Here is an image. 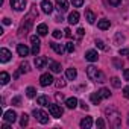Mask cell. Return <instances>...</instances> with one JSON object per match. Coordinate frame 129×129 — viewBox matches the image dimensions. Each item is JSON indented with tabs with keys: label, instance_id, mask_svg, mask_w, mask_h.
Here are the masks:
<instances>
[{
	"label": "cell",
	"instance_id": "cell-6",
	"mask_svg": "<svg viewBox=\"0 0 129 129\" xmlns=\"http://www.w3.org/2000/svg\"><path fill=\"white\" fill-rule=\"evenodd\" d=\"M53 76L50 75V73H44V75H41V78H40V84H41V87H49V85H52L53 84Z\"/></svg>",
	"mask_w": 129,
	"mask_h": 129
},
{
	"label": "cell",
	"instance_id": "cell-34",
	"mask_svg": "<svg viewBox=\"0 0 129 129\" xmlns=\"http://www.w3.org/2000/svg\"><path fill=\"white\" fill-rule=\"evenodd\" d=\"M20 72H21V73H27V72H29V64H27V62H23L21 66H20Z\"/></svg>",
	"mask_w": 129,
	"mask_h": 129
},
{
	"label": "cell",
	"instance_id": "cell-11",
	"mask_svg": "<svg viewBox=\"0 0 129 129\" xmlns=\"http://www.w3.org/2000/svg\"><path fill=\"white\" fill-rule=\"evenodd\" d=\"M11 56H12V53L8 50V49H0V61L2 62H8L9 59H11Z\"/></svg>",
	"mask_w": 129,
	"mask_h": 129
},
{
	"label": "cell",
	"instance_id": "cell-49",
	"mask_svg": "<svg viewBox=\"0 0 129 129\" xmlns=\"http://www.w3.org/2000/svg\"><path fill=\"white\" fill-rule=\"evenodd\" d=\"M3 24H6V26L11 24V20H9V18H3Z\"/></svg>",
	"mask_w": 129,
	"mask_h": 129
},
{
	"label": "cell",
	"instance_id": "cell-40",
	"mask_svg": "<svg viewBox=\"0 0 129 129\" xmlns=\"http://www.w3.org/2000/svg\"><path fill=\"white\" fill-rule=\"evenodd\" d=\"M56 87H58V88H64V87H66V81H62V79H59V81L56 82Z\"/></svg>",
	"mask_w": 129,
	"mask_h": 129
},
{
	"label": "cell",
	"instance_id": "cell-2",
	"mask_svg": "<svg viewBox=\"0 0 129 129\" xmlns=\"http://www.w3.org/2000/svg\"><path fill=\"white\" fill-rule=\"evenodd\" d=\"M105 114L108 115V118H109V124H111V126H114V127H118V126H120V123H121V117H120V114H118L117 109H114V108H108V109L105 111Z\"/></svg>",
	"mask_w": 129,
	"mask_h": 129
},
{
	"label": "cell",
	"instance_id": "cell-44",
	"mask_svg": "<svg viewBox=\"0 0 129 129\" xmlns=\"http://www.w3.org/2000/svg\"><path fill=\"white\" fill-rule=\"evenodd\" d=\"M114 66H115L117 69H121V66H123V62H120L118 59H114Z\"/></svg>",
	"mask_w": 129,
	"mask_h": 129
},
{
	"label": "cell",
	"instance_id": "cell-42",
	"mask_svg": "<svg viewBox=\"0 0 129 129\" xmlns=\"http://www.w3.org/2000/svg\"><path fill=\"white\" fill-rule=\"evenodd\" d=\"M20 102H21V97L20 96H17V97L12 99V105H20Z\"/></svg>",
	"mask_w": 129,
	"mask_h": 129
},
{
	"label": "cell",
	"instance_id": "cell-36",
	"mask_svg": "<svg viewBox=\"0 0 129 129\" xmlns=\"http://www.w3.org/2000/svg\"><path fill=\"white\" fill-rule=\"evenodd\" d=\"M72 5H73L75 8H81V6L84 5V0H72Z\"/></svg>",
	"mask_w": 129,
	"mask_h": 129
},
{
	"label": "cell",
	"instance_id": "cell-30",
	"mask_svg": "<svg viewBox=\"0 0 129 129\" xmlns=\"http://www.w3.org/2000/svg\"><path fill=\"white\" fill-rule=\"evenodd\" d=\"M111 84H112V87H115V88H120V87H121V82H120L118 78H111Z\"/></svg>",
	"mask_w": 129,
	"mask_h": 129
},
{
	"label": "cell",
	"instance_id": "cell-46",
	"mask_svg": "<svg viewBox=\"0 0 129 129\" xmlns=\"http://www.w3.org/2000/svg\"><path fill=\"white\" fill-rule=\"evenodd\" d=\"M64 32H66V37H67V38H72V30H70L69 27H67L66 30H64Z\"/></svg>",
	"mask_w": 129,
	"mask_h": 129
},
{
	"label": "cell",
	"instance_id": "cell-47",
	"mask_svg": "<svg viewBox=\"0 0 129 129\" xmlns=\"http://www.w3.org/2000/svg\"><path fill=\"white\" fill-rule=\"evenodd\" d=\"M79 105H81V108H82V109H85V111L88 109V105H87L85 102H79Z\"/></svg>",
	"mask_w": 129,
	"mask_h": 129
},
{
	"label": "cell",
	"instance_id": "cell-52",
	"mask_svg": "<svg viewBox=\"0 0 129 129\" xmlns=\"http://www.w3.org/2000/svg\"><path fill=\"white\" fill-rule=\"evenodd\" d=\"M127 55H129V49H127Z\"/></svg>",
	"mask_w": 129,
	"mask_h": 129
},
{
	"label": "cell",
	"instance_id": "cell-7",
	"mask_svg": "<svg viewBox=\"0 0 129 129\" xmlns=\"http://www.w3.org/2000/svg\"><path fill=\"white\" fill-rule=\"evenodd\" d=\"M11 6L15 11H24V8H26V0H11Z\"/></svg>",
	"mask_w": 129,
	"mask_h": 129
},
{
	"label": "cell",
	"instance_id": "cell-33",
	"mask_svg": "<svg viewBox=\"0 0 129 129\" xmlns=\"http://www.w3.org/2000/svg\"><path fill=\"white\" fill-rule=\"evenodd\" d=\"M52 35H53V38H55V40H59V38H62V35H64V34H62L59 29H55Z\"/></svg>",
	"mask_w": 129,
	"mask_h": 129
},
{
	"label": "cell",
	"instance_id": "cell-43",
	"mask_svg": "<svg viewBox=\"0 0 129 129\" xmlns=\"http://www.w3.org/2000/svg\"><path fill=\"white\" fill-rule=\"evenodd\" d=\"M123 96H124V97H126V99H129V85H127V87H124V88H123Z\"/></svg>",
	"mask_w": 129,
	"mask_h": 129
},
{
	"label": "cell",
	"instance_id": "cell-17",
	"mask_svg": "<svg viewBox=\"0 0 129 129\" xmlns=\"http://www.w3.org/2000/svg\"><path fill=\"white\" fill-rule=\"evenodd\" d=\"M78 103H79V100H78L76 97H69V99L66 100V105H67L69 109H75V108L78 106Z\"/></svg>",
	"mask_w": 129,
	"mask_h": 129
},
{
	"label": "cell",
	"instance_id": "cell-35",
	"mask_svg": "<svg viewBox=\"0 0 129 129\" xmlns=\"http://www.w3.org/2000/svg\"><path fill=\"white\" fill-rule=\"evenodd\" d=\"M96 46H97L100 50H106V46H105V43H103L102 40H96Z\"/></svg>",
	"mask_w": 129,
	"mask_h": 129
},
{
	"label": "cell",
	"instance_id": "cell-26",
	"mask_svg": "<svg viewBox=\"0 0 129 129\" xmlns=\"http://www.w3.org/2000/svg\"><path fill=\"white\" fill-rule=\"evenodd\" d=\"M90 99H91V102H93L94 105H99V103L102 102V96L99 94V91H96V93H93Z\"/></svg>",
	"mask_w": 129,
	"mask_h": 129
},
{
	"label": "cell",
	"instance_id": "cell-32",
	"mask_svg": "<svg viewBox=\"0 0 129 129\" xmlns=\"http://www.w3.org/2000/svg\"><path fill=\"white\" fill-rule=\"evenodd\" d=\"M30 53H32L34 56H37V55L40 53V44H32V50H30Z\"/></svg>",
	"mask_w": 129,
	"mask_h": 129
},
{
	"label": "cell",
	"instance_id": "cell-28",
	"mask_svg": "<svg viewBox=\"0 0 129 129\" xmlns=\"http://www.w3.org/2000/svg\"><path fill=\"white\" fill-rule=\"evenodd\" d=\"M27 123H29V115L23 112V114H21V118H20V126L24 127V126H27Z\"/></svg>",
	"mask_w": 129,
	"mask_h": 129
},
{
	"label": "cell",
	"instance_id": "cell-4",
	"mask_svg": "<svg viewBox=\"0 0 129 129\" xmlns=\"http://www.w3.org/2000/svg\"><path fill=\"white\" fill-rule=\"evenodd\" d=\"M34 117L41 123V124H46V123H49V115H47V112H44V111H41V109H34Z\"/></svg>",
	"mask_w": 129,
	"mask_h": 129
},
{
	"label": "cell",
	"instance_id": "cell-45",
	"mask_svg": "<svg viewBox=\"0 0 129 129\" xmlns=\"http://www.w3.org/2000/svg\"><path fill=\"white\" fill-rule=\"evenodd\" d=\"M55 97H56V100H64V94L62 93H56Z\"/></svg>",
	"mask_w": 129,
	"mask_h": 129
},
{
	"label": "cell",
	"instance_id": "cell-48",
	"mask_svg": "<svg viewBox=\"0 0 129 129\" xmlns=\"http://www.w3.org/2000/svg\"><path fill=\"white\" fill-rule=\"evenodd\" d=\"M84 34H85V30H84L82 27H79V29H78V35H79V37H82Z\"/></svg>",
	"mask_w": 129,
	"mask_h": 129
},
{
	"label": "cell",
	"instance_id": "cell-41",
	"mask_svg": "<svg viewBox=\"0 0 129 129\" xmlns=\"http://www.w3.org/2000/svg\"><path fill=\"white\" fill-rule=\"evenodd\" d=\"M120 2H121V0H108V3H109V5H112V6H118V5H120Z\"/></svg>",
	"mask_w": 129,
	"mask_h": 129
},
{
	"label": "cell",
	"instance_id": "cell-21",
	"mask_svg": "<svg viewBox=\"0 0 129 129\" xmlns=\"http://www.w3.org/2000/svg\"><path fill=\"white\" fill-rule=\"evenodd\" d=\"M76 76H78V72H76V69H67V72H66V78L69 79V81H75L76 79Z\"/></svg>",
	"mask_w": 129,
	"mask_h": 129
},
{
	"label": "cell",
	"instance_id": "cell-37",
	"mask_svg": "<svg viewBox=\"0 0 129 129\" xmlns=\"http://www.w3.org/2000/svg\"><path fill=\"white\" fill-rule=\"evenodd\" d=\"M30 43L32 44H40V37L38 35H32L30 37Z\"/></svg>",
	"mask_w": 129,
	"mask_h": 129
},
{
	"label": "cell",
	"instance_id": "cell-22",
	"mask_svg": "<svg viewBox=\"0 0 129 129\" xmlns=\"http://www.w3.org/2000/svg\"><path fill=\"white\" fill-rule=\"evenodd\" d=\"M50 47L58 53V55H62L64 52H66V49H64V46L62 44H58V43H50Z\"/></svg>",
	"mask_w": 129,
	"mask_h": 129
},
{
	"label": "cell",
	"instance_id": "cell-50",
	"mask_svg": "<svg viewBox=\"0 0 129 129\" xmlns=\"http://www.w3.org/2000/svg\"><path fill=\"white\" fill-rule=\"evenodd\" d=\"M2 129H9V124H8V121H6V123L2 126Z\"/></svg>",
	"mask_w": 129,
	"mask_h": 129
},
{
	"label": "cell",
	"instance_id": "cell-16",
	"mask_svg": "<svg viewBox=\"0 0 129 129\" xmlns=\"http://www.w3.org/2000/svg\"><path fill=\"white\" fill-rule=\"evenodd\" d=\"M47 32H49V27H47V24H46V23H41V24H38V26H37V34H38L40 37L47 35Z\"/></svg>",
	"mask_w": 129,
	"mask_h": 129
},
{
	"label": "cell",
	"instance_id": "cell-1",
	"mask_svg": "<svg viewBox=\"0 0 129 129\" xmlns=\"http://www.w3.org/2000/svg\"><path fill=\"white\" fill-rule=\"evenodd\" d=\"M87 76H88L93 82H99V84H103V82H105V75H103L99 69H96L94 66H88V67H87Z\"/></svg>",
	"mask_w": 129,
	"mask_h": 129
},
{
	"label": "cell",
	"instance_id": "cell-15",
	"mask_svg": "<svg viewBox=\"0 0 129 129\" xmlns=\"http://www.w3.org/2000/svg\"><path fill=\"white\" fill-rule=\"evenodd\" d=\"M49 67H50V70H52V73H61V64L59 62H56V61H49Z\"/></svg>",
	"mask_w": 129,
	"mask_h": 129
},
{
	"label": "cell",
	"instance_id": "cell-18",
	"mask_svg": "<svg viewBox=\"0 0 129 129\" xmlns=\"http://www.w3.org/2000/svg\"><path fill=\"white\" fill-rule=\"evenodd\" d=\"M91 126H93V118L91 117H85V118L81 120V127L82 129H90Z\"/></svg>",
	"mask_w": 129,
	"mask_h": 129
},
{
	"label": "cell",
	"instance_id": "cell-39",
	"mask_svg": "<svg viewBox=\"0 0 129 129\" xmlns=\"http://www.w3.org/2000/svg\"><path fill=\"white\" fill-rule=\"evenodd\" d=\"M123 78H124V81L129 82V69H124L123 70Z\"/></svg>",
	"mask_w": 129,
	"mask_h": 129
},
{
	"label": "cell",
	"instance_id": "cell-9",
	"mask_svg": "<svg viewBox=\"0 0 129 129\" xmlns=\"http://www.w3.org/2000/svg\"><path fill=\"white\" fill-rule=\"evenodd\" d=\"M3 120L8 121V123H14V121L17 120V114H15V111H12V109L6 111V112L3 114Z\"/></svg>",
	"mask_w": 129,
	"mask_h": 129
},
{
	"label": "cell",
	"instance_id": "cell-3",
	"mask_svg": "<svg viewBox=\"0 0 129 129\" xmlns=\"http://www.w3.org/2000/svg\"><path fill=\"white\" fill-rule=\"evenodd\" d=\"M32 15L34 14H29L26 18H24V21L21 23V26H20V35H26L29 30H30V27H32V23H34V20H32Z\"/></svg>",
	"mask_w": 129,
	"mask_h": 129
},
{
	"label": "cell",
	"instance_id": "cell-5",
	"mask_svg": "<svg viewBox=\"0 0 129 129\" xmlns=\"http://www.w3.org/2000/svg\"><path fill=\"white\" fill-rule=\"evenodd\" d=\"M47 108H49L50 115H52V117H55V118H59V117L64 114V109L61 108V105H52V103H50Z\"/></svg>",
	"mask_w": 129,
	"mask_h": 129
},
{
	"label": "cell",
	"instance_id": "cell-12",
	"mask_svg": "<svg viewBox=\"0 0 129 129\" xmlns=\"http://www.w3.org/2000/svg\"><path fill=\"white\" fill-rule=\"evenodd\" d=\"M41 9H43L44 14H50L53 11V5L49 2V0H43V2H41Z\"/></svg>",
	"mask_w": 129,
	"mask_h": 129
},
{
	"label": "cell",
	"instance_id": "cell-27",
	"mask_svg": "<svg viewBox=\"0 0 129 129\" xmlns=\"http://www.w3.org/2000/svg\"><path fill=\"white\" fill-rule=\"evenodd\" d=\"M26 96H27L29 99L35 97V96H37V90H35L34 87H27V88H26Z\"/></svg>",
	"mask_w": 129,
	"mask_h": 129
},
{
	"label": "cell",
	"instance_id": "cell-25",
	"mask_svg": "<svg viewBox=\"0 0 129 129\" xmlns=\"http://www.w3.org/2000/svg\"><path fill=\"white\" fill-rule=\"evenodd\" d=\"M9 81H11V78H9V75H8L6 72H2V73H0V84H2V85H6Z\"/></svg>",
	"mask_w": 129,
	"mask_h": 129
},
{
	"label": "cell",
	"instance_id": "cell-19",
	"mask_svg": "<svg viewBox=\"0 0 129 129\" xmlns=\"http://www.w3.org/2000/svg\"><path fill=\"white\" fill-rule=\"evenodd\" d=\"M78 21H79V12H78V11L70 12V15H69V23H70V24H78Z\"/></svg>",
	"mask_w": 129,
	"mask_h": 129
},
{
	"label": "cell",
	"instance_id": "cell-38",
	"mask_svg": "<svg viewBox=\"0 0 129 129\" xmlns=\"http://www.w3.org/2000/svg\"><path fill=\"white\" fill-rule=\"evenodd\" d=\"M96 126H97V127H100V129H103V127H105V121H103L102 118H97V121H96Z\"/></svg>",
	"mask_w": 129,
	"mask_h": 129
},
{
	"label": "cell",
	"instance_id": "cell-23",
	"mask_svg": "<svg viewBox=\"0 0 129 129\" xmlns=\"http://www.w3.org/2000/svg\"><path fill=\"white\" fill-rule=\"evenodd\" d=\"M85 20H87L90 24H93V23L96 21V15H94V12L90 11V9H87V11H85Z\"/></svg>",
	"mask_w": 129,
	"mask_h": 129
},
{
	"label": "cell",
	"instance_id": "cell-20",
	"mask_svg": "<svg viewBox=\"0 0 129 129\" xmlns=\"http://www.w3.org/2000/svg\"><path fill=\"white\" fill-rule=\"evenodd\" d=\"M109 26H111V23H109V20H106V18H102V20H99V21H97V27H99V29H102V30L109 29Z\"/></svg>",
	"mask_w": 129,
	"mask_h": 129
},
{
	"label": "cell",
	"instance_id": "cell-13",
	"mask_svg": "<svg viewBox=\"0 0 129 129\" xmlns=\"http://www.w3.org/2000/svg\"><path fill=\"white\" fill-rule=\"evenodd\" d=\"M47 62H49V59L46 56H38V58H35V67L37 69H43Z\"/></svg>",
	"mask_w": 129,
	"mask_h": 129
},
{
	"label": "cell",
	"instance_id": "cell-24",
	"mask_svg": "<svg viewBox=\"0 0 129 129\" xmlns=\"http://www.w3.org/2000/svg\"><path fill=\"white\" fill-rule=\"evenodd\" d=\"M37 103H38V105H41V106H49V105H50V102H49V97H47V96H40V97L37 99Z\"/></svg>",
	"mask_w": 129,
	"mask_h": 129
},
{
	"label": "cell",
	"instance_id": "cell-14",
	"mask_svg": "<svg viewBox=\"0 0 129 129\" xmlns=\"http://www.w3.org/2000/svg\"><path fill=\"white\" fill-rule=\"evenodd\" d=\"M29 52H30V50L27 49L26 44H17V53H18L20 56H27Z\"/></svg>",
	"mask_w": 129,
	"mask_h": 129
},
{
	"label": "cell",
	"instance_id": "cell-51",
	"mask_svg": "<svg viewBox=\"0 0 129 129\" xmlns=\"http://www.w3.org/2000/svg\"><path fill=\"white\" fill-rule=\"evenodd\" d=\"M127 124H129V114H127Z\"/></svg>",
	"mask_w": 129,
	"mask_h": 129
},
{
	"label": "cell",
	"instance_id": "cell-10",
	"mask_svg": "<svg viewBox=\"0 0 129 129\" xmlns=\"http://www.w3.org/2000/svg\"><path fill=\"white\" fill-rule=\"evenodd\" d=\"M56 9L62 14V12H67L69 9V2L67 0H56Z\"/></svg>",
	"mask_w": 129,
	"mask_h": 129
},
{
	"label": "cell",
	"instance_id": "cell-8",
	"mask_svg": "<svg viewBox=\"0 0 129 129\" xmlns=\"http://www.w3.org/2000/svg\"><path fill=\"white\" fill-rule=\"evenodd\" d=\"M85 59L90 61V62H96V61L99 59L97 50H87V52H85Z\"/></svg>",
	"mask_w": 129,
	"mask_h": 129
},
{
	"label": "cell",
	"instance_id": "cell-29",
	"mask_svg": "<svg viewBox=\"0 0 129 129\" xmlns=\"http://www.w3.org/2000/svg\"><path fill=\"white\" fill-rule=\"evenodd\" d=\"M99 94L102 96V99H108V97L111 96V93H109L108 88H100V90H99Z\"/></svg>",
	"mask_w": 129,
	"mask_h": 129
},
{
	"label": "cell",
	"instance_id": "cell-31",
	"mask_svg": "<svg viewBox=\"0 0 129 129\" xmlns=\"http://www.w3.org/2000/svg\"><path fill=\"white\" fill-rule=\"evenodd\" d=\"M66 50H67L69 53H73V52H75V44H73L72 41H69V43L66 44Z\"/></svg>",
	"mask_w": 129,
	"mask_h": 129
}]
</instances>
